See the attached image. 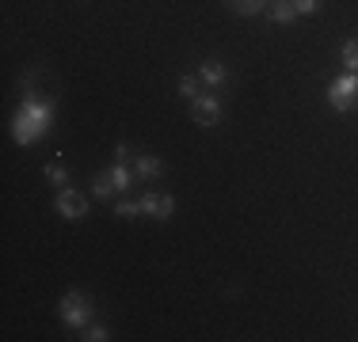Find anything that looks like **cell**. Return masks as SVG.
I'll return each mask as SVG.
<instances>
[{
    "label": "cell",
    "instance_id": "obj_1",
    "mask_svg": "<svg viewBox=\"0 0 358 342\" xmlns=\"http://www.w3.org/2000/svg\"><path fill=\"white\" fill-rule=\"evenodd\" d=\"M50 122H54V99H38V96H23V107L15 110L12 122V137L20 144H35L38 137L50 133Z\"/></svg>",
    "mask_w": 358,
    "mask_h": 342
},
{
    "label": "cell",
    "instance_id": "obj_2",
    "mask_svg": "<svg viewBox=\"0 0 358 342\" xmlns=\"http://www.w3.org/2000/svg\"><path fill=\"white\" fill-rule=\"evenodd\" d=\"M57 312H62V320L69 323L73 331H84L92 323V297L80 293V289H69V293L62 297V304H57Z\"/></svg>",
    "mask_w": 358,
    "mask_h": 342
},
{
    "label": "cell",
    "instance_id": "obj_3",
    "mask_svg": "<svg viewBox=\"0 0 358 342\" xmlns=\"http://www.w3.org/2000/svg\"><path fill=\"white\" fill-rule=\"evenodd\" d=\"M328 103L336 110H355L358 107V73H343L339 80L328 84Z\"/></svg>",
    "mask_w": 358,
    "mask_h": 342
},
{
    "label": "cell",
    "instance_id": "obj_4",
    "mask_svg": "<svg viewBox=\"0 0 358 342\" xmlns=\"http://www.w3.org/2000/svg\"><path fill=\"white\" fill-rule=\"evenodd\" d=\"M138 202H141V213H145V217H152V221H168L176 213V198H172V194H164V191H145Z\"/></svg>",
    "mask_w": 358,
    "mask_h": 342
},
{
    "label": "cell",
    "instance_id": "obj_5",
    "mask_svg": "<svg viewBox=\"0 0 358 342\" xmlns=\"http://www.w3.org/2000/svg\"><path fill=\"white\" fill-rule=\"evenodd\" d=\"M191 118H194V126H202V130H214V126L221 122V103L217 96H199V99H191Z\"/></svg>",
    "mask_w": 358,
    "mask_h": 342
},
{
    "label": "cell",
    "instance_id": "obj_6",
    "mask_svg": "<svg viewBox=\"0 0 358 342\" xmlns=\"http://www.w3.org/2000/svg\"><path fill=\"white\" fill-rule=\"evenodd\" d=\"M57 213H62L65 221H84L92 209H88V202H84L80 191H73V186H62V191H57Z\"/></svg>",
    "mask_w": 358,
    "mask_h": 342
},
{
    "label": "cell",
    "instance_id": "obj_7",
    "mask_svg": "<svg viewBox=\"0 0 358 342\" xmlns=\"http://www.w3.org/2000/svg\"><path fill=\"white\" fill-rule=\"evenodd\" d=\"M134 175L138 179H160L164 175V164H160V156H152V152H141V156L134 160Z\"/></svg>",
    "mask_w": 358,
    "mask_h": 342
},
{
    "label": "cell",
    "instance_id": "obj_8",
    "mask_svg": "<svg viewBox=\"0 0 358 342\" xmlns=\"http://www.w3.org/2000/svg\"><path fill=\"white\" fill-rule=\"evenodd\" d=\"M199 80L206 84V88H221V84L229 80V68L221 65V61H202V68H199Z\"/></svg>",
    "mask_w": 358,
    "mask_h": 342
},
{
    "label": "cell",
    "instance_id": "obj_9",
    "mask_svg": "<svg viewBox=\"0 0 358 342\" xmlns=\"http://www.w3.org/2000/svg\"><path fill=\"white\" fill-rule=\"evenodd\" d=\"M267 12H271V20H275V23H289V20H297V8L289 4V0H271Z\"/></svg>",
    "mask_w": 358,
    "mask_h": 342
},
{
    "label": "cell",
    "instance_id": "obj_10",
    "mask_svg": "<svg viewBox=\"0 0 358 342\" xmlns=\"http://www.w3.org/2000/svg\"><path fill=\"white\" fill-rule=\"evenodd\" d=\"M115 179H110V171H103V175H96V183H92V194H96V198H103V202H110L115 198Z\"/></svg>",
    "mask_w": 358,
    "mask_h": 342
},
{
    "label": "cell",
    "instance_id": "obj_11",
    "mask_svg": "<svg viewBox=\"0 0 358 342\" xmlns=\"http://www.w3.org/2000/svg\"><path fill=\"white\" fill-rule=\"evenodd\" d=\"M46 179L57 186V191H62V186L69 183V171H65V164H57V160H50V164H46Z\"/></svg>",
    "mask_w": 358,
    "mask_h": 342
},
{
    "label": "cell",
    "instance_id": "obj_12",
    "mask_svg": "<svg viewBox=\"0 0 358 342\" xmlns=\"http://www.w3.org/2000/svg\"><path fill=\"white\" fill-rule=\"evenodd\" d=\"M202 80H199V76H179V96H183V99H199L202 96Z\"/></svg>",
    "mask_w": 358,
    "mask_h": 342
},
{
    "label": "cell",
    "instance_id": "obj_13",
    "mask_svg": "<svg viewBox=\"0 0 358 342\" xmlns=\"http://www.w3.org/2000/svg\"><path fill=\"white\" fill-rule=\"evenodd\" d=\"M343 65H347V73H358V38L343 42Z\"/></svg>",
    "mask_w": 358,
    "mask_h": 342
},
{
    "label": "cell",
    "instance_id": "obj_14",
    "mask_svg": "<svg viewBox=\"0 0 358 342\" xmlns=\"http://www.w3.org/2000/svg\"><path fill=\"white\" fill-rule=\"evenodd\" d=\"M80 339H84V342H107V339H110V331L103 327V323H88Z\"/></svg>",
    "mask_w": 358,
    "mask_h": 342
},
{
    "label": "cell",
    "instance_id": "obj_15",
    "mask_svg": "<svg viewBox=\"0 0 358 342\" xmlns=\"http://www.w3.org/2000/svg\"><path fill=\"white\" fill-rule=\"evenodd\" d=\"M115 213H118L122 221H134V217L141 213V202H118V205H115Z\"/></svg>",
    "mask_w": 358,
    "mask_h": 342
},
{
    "label": "cell",
    "instance_id": "obj_16",
    "mask_svg": "<svg viewBox=\"0 0 358 342\" xmlns=\"http://www.w3.org/2000/svg\"><path fill=\"white\" fill-rule=\"evenodd\" d=\"M233 8H236L241 15H255V12L263 8V0H233Z\"/></svg>",
    "mask_w": 358,
    "mask_h": 342
},
{
    "label": "cell",
    "instance_id": "obj_17",
    "mask_svg": "<svg viewBox=\"0 0 358 342\" xmlns=\"http://www.w3.org/2000/svg\"><path fill=\"white\" fill-rule=\"evenodd\" d=\"M289 4L297 8V15H313L320 8V0H289Z\"/></svg>",
    "mask_w": 358,
    "mask_h": 342
}]
</instances>
